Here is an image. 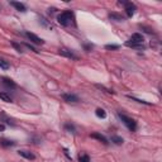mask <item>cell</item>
Wrapping results in <instances>:
<instances>
[{
    "instance_id": "16",
    "label": "cell",
    "mask_w": 162,
    "mask_h": 162,
    "mask_svg": "<svg viewBox=\"0 0 162 162\" xmlns=\"http://www.w3.org/2000/svg\"><path fill=\"white\" fill-rule=\"evenodd\" d=\"M109 18H110V19H115V20H118V22H122V20H123L122 15L117 14V13H110V14H109Z\"/></svg>"
},
{
    "instance_id": "21",
    "label": "cell",
    "mask_w": 162,
    "mask_h": 162,
    "mask_svg": "<svg viewBox=\"0 0 162 162\" xmlns=\"http://www.w3.org/2000/svg\"><path fill=\"white\" fill-rule=\"evenodd\" d=\"M12 46H13V47H14V48H15V50H17V51H18L19 53H22V52H24V51H23V47H22L20 45H18V43H15V42H13V43H12Z\"/></svg>"
},
{
    "instance_id": "5",
    "label": "cell",
    "mask_w": 162,
    "mask_h": 162,
    "mask_svg": "<svg viewBox=\"0 0 162 162\" xmlns=\"http://www.w3.org/2000/svg\"><path fill=\"white\" fill-rule=\"evenodd\" d=\"M0 82H1V85H3V86H5L7 89H12V90H13V89L17 88V84H15L12 79L5 77V76L0 77Z\"/></svg>"
},
{
    "instance_id": "3",
    "label": "cell",
    "mask_w": 162,
    "mask_h": 162,
    "mask_svg": "<svg viewBox=\"0 0 162 162\" xmlns=\"http://www.w3.org/2000/svg\"><path fill=\"white\" fill-rule=\"evenodd\" d=\"M118 117L120 118V120L124 123V126H126L131 132H136L137 129V122L133 119V118H129L127 115L122 114V113H118Z\"/></svg>"
},
{
    "instance_id": "22",
    "label": "cell",
    "mask_w": 162,
    "mask_h": 162,
    "mask_svg": "<svg viewBox=\"0 0 162 162\" xmlns=\"http://www.w3.org/2000/svg\"><path fill=\"white\" fill-rule=\"evenodd\" d=\"M0 117H1V119L5 122V123H7V124H9V126H14V123L12 122V120H10L9 119V118H7V117H5L4 114H1V115H0Z\"/></svg>"
},
{
    "instance_id": "11",
    "label": "cell",
    "mask_w": 162,
    "mask_h": 162,
    "mask_svg": "<svg viewBox=\"0 0 162 162\" xmlns=\"http://www.w3.org/2000/svg\"><path fill=\"white\" fill-rule=\"evenodd\" d=\"M10 5H12V7H14L15 9L18 10V12H22V13H24L25 10H27L25 5L22 4V3H18V1H10Z\"/></svg>"
},
{
    "instance_id": "20",
    "label": "cell",
    "mask_w": 162,
    "mask_h": 162,
    "mask_svg": "<svg viewBox=\"0 0 162 162\" xmlns=\"http://www.w3.org/2000/svg\"><path fill=\"white\" fill-rule=\"evenodd\" d=\"M79 161L80 162H90V157H89L88 155H80Z\"/></svg>"
},
{
    "instance_id": "1",
    "label": "cell",
    "mask_w": 162,
    "mask_h": 162,
    "mask_svg": "<svg viewBox=\"0 0 162 162\" xmlns=\"http://www.w3.org/2000/svg\"><path fill=\"white\" fill-rule=\"evenodd\" d=\"M143 42H144V38L141 33H133L131 36V38L126 42V46L132 47V48H137V50H144Z\"/></svg>"
},
{
    "instance_id": "12",
    "label": "cell",
    "mask_w": 162,
    "mask_h": 162,
    "mask_svg": "<svg viewBox=\"0 0 162 162\" xmlns=\"http://www.w3.org/2000/svg\"><path fill=\"white\" fill-rule=\"evenodd\" d=\"M0 146L8 148V147H13V146H15V142L10 141V139H7V138H3V139H0Z\"/></svg>"
},
{
    "instance_id": "9",
    "label": "cell",
    "mask_w": 162,
    "mask_h": 162,
    "mask_svg": "<svg viewBox=\"0 0 162 162\" xmlns=\"http://www.w3.org/2000/svg\"><path fill=\"white\" fill-rule=\"evenodd\" d=\"M18 153L22 156V157H24V158L29 160V161H33V160H36V156H34L33 153H32V152H29V151L22 149V151H18Z\"/></svg>"
},
{
    "instance_id": "2",
    "label": "cell",
    "mask_w": 162,
    "mask_h": 162,
    "mask_svg": "<svg viewBox=\"0 0 162 162\" xmlns=\"http://www.w3.org/2000/svg\"><path fill=\"white\" fill-rule=\"evenodd\" d=\"M57 22H58V24H61L63 27L70 25L71 23H74V13L71 10H66V12L61 13L57 17Z\"/></svg>"
},
{
    "instance_id": "19",
    "label": "cell",
    "mask_w": 162,
    "mask_h": 162,
    "mask_svg": "<svg viewBox=\"0 0 162 162\" xmlns=\"http://www.w3.org/2000/svg\"><path fill=\"white\" fill-rule=\"evenodd\" d=\"M128 98H129V99H132V100H134V101H137V103H139V104H144V105H151L148 101H144V100H141V99H137V98H134V96H131V95H128Z\"/></svg>"
},
{
    "instance_id": "15",
    "label": "cell",
    "mask_w": 162,
    "mask_h": 162,
    "mask_svg": "<svg viewBox=\"0 0 162 162\" xmlns=\"http://www.w3.org/2000/svg\"><path fill=\"white\" fill-rule=\"evenodd\" d=\"M95 114H96V117H99V118H101V119H104V118L106 117V113H105V110L104 109H96V111H95Z\"/></svg>"
},
{
    "instance_id": "4",
    "label": "cell",
    "mask_w": 162,
    "mask_h": 162,
    "mask_svg": "<svg viewBox=\"0 0 162 162\" xmlns=\"http://www.w3.org/2000/svg\"><path fill=\"white\" fill-rule=\"evenodd\" d=\"M119 4L124 5V10H126V13H127V17L132 18L134 15V13H136V9H137L136 5L131 1H119Z\"/></svg>"
},
{
    "instance_id": "27",
    "label": "cell",
    "mask_w": 162,
    "mask_h": 162,
    "mask_svg": "<svg viewBox=\"0 0 162 162\" xmlns=\"http://www.w3.org/2000/svg\"><path fill=\"white\" fill-rule=\"evenodd\" d=\"M4 129H5V126H4L3 123H0V132H3Z\"/></svg>"
},
{
    "instance_id": "17",
    "label": "cell",
    "mask_w": 162,
    "mask_h": 162,
    "mask_svg": "<svg viewBox=\"0 0 162 162\" xmlns=\"http://www.w3.org/2000/svg\"><path fill=\"white\" fill-rule=\"evenodd\" d=\"M0 68H3V70H8L9 68V63L1 57H0Z\"/></svg>"
},
{
    "instance_id": "26",
    "label": "cell",
    "mask_w": 162,
    "mask_h": 162,
    "mask_svg": "<svg viewBox=\"0 0 162 162\" xmlns=\"http://www.w3.org/2000/svg\"><path fill=\"white\" fill-rule=\"evenodd\" d=\"M63 152H65V155H66L70 160H71V156H70V153H68V149H67V148H63Z\"/></svg>"
},
{
    "instance_id": "24",
    "label": "cell",
    "mask_w": 162,
    "mask_h": 162,
    "mask_svg": "<svg viewBox=\"0 0 162 162\" xmlns=\"http://www.w3.org/2000/svg\"><path fill=\"white\" fill-rule=\"evenodd\" d=\"M23 46H24V47H27V48H28V50H30V51H33V52H38V51H37V50H36V48H34L33 46H30V45H28V43H23Z\"/></svg>"
},
{
    "instance_id": "10",
    "label": "cell",
    "mask_w": 162,
    "mask_h": 162,
    "mask_svg": "<svg viewBox=\"0 0 162 162\" xmlns=\"http://www.w3.org/2000/svg\"><path fill=\"white\" fill-rule=\"evenodd\" d=\"M90 137H91V138H95V139H98L99 142H101L103 144H105V146H108V144H109V142H108V139H106L104 136H103V134H100V133H93V134H91Z\"/></svg>"
},
{
    "instance_id": "14",
    "label": "cell",
    "mask_w": 162,
    "mask_h": 162,
    "mask_svg": "<svg viewBox=\"0 0 162 162\" xmlns=\"http://www.w3.org/2000/svg\"><path fill=\"white\" fill-rule=\"evenodd\" d=\"M111 142L114 143V144H117V146H120V144H123V138L122 137H119V136H111Z\"/></svg>"
},
{
    "instance_id": "7",
    "label": "cell",
    "mask_w": 162,
    "mask_h": 162,
    "mask_svg": "<svg viewBox=\"0 0 162 162\" xmlns=\"http://www.w3.org/2000/svg\"><path fill=\"white\" fill-rule=\"evenodd\" d=\"M58 53H60L61 56H63V57L71 58V60H77V56L75 55L71 50H67V48H61V50L58 51Z\"/></svg>"
},
{
    "instance_id": "6",
    "label": "cell",
    "mask_w": 162,
    "mask_h": 162,
    "mask_svg": "<svg viewBox=\"0 0 162 162\" xmlns=\"http://www.w3.org/2000/svg\"><path fill=\"white\" fill-rule=\"evenodd\" d=\"M25 37L32 43H34V45H43V43H45V41H43L42 38H39V37L36 36L34 33H30V32H25Z\"/></svg>"
},
{
    "instance_id": "23",
    "label": "cell",
    "mask_w": 162,
    "mask_h": 162,
    "mask_svg": "<svg viewBox=\"0 0 162 162\" xmlns=\"http://www.w3.org/2000/svg\"><path fill=\"white\" fill-rule=\"evenodd\" d=\"M105 48H106V50H118L119 46H118V45H106Z\"/></svg>"
},
{
    "instance_id": "8",
    "label": "cell",
    "mask_w": 162,
    "mask_h": 162,
    "mask_svg": "<svg viewBox=\"0 0 162 162\" xmlns=\"http://www.w3.org/2000/svg\"><path fill=\"white\" fill-rule=\"evenodd\" d=\"M62 99L66 101V103H77L79 101V96L75 95V94H67V93H65V94H62Z\"/></svg>"
},
{
    "instance_id": "13",
    "label": "cell",
    "mask_w": 162,
    "mask_h": 162,
    "mask_svg": "<svg viewBox=\"0 0 162 162\" xmlns=\"http://www.w3.org/2000/svg\"><path fill=\"white\" fill-rule=\"evenodd\" d=\"M0 99H1L3 101H5V103H12L13 101L12 96H10L9 94H7V93H0Z\"/></svg>"
},
{
    "instance_id": "18",
    "label": "cell",
    "mask_w": 162,
    "mask_h": 162,
    "mask_svg": "<svg viewBox=\"0 0 162 162\" xmlns=\"http://www.w3.org/2000/svg\"><path fill=\"white\" fill-rule=\"evenodd\" d=\"M65 129H66L67 132H70V133H75V131H76V129H75V127L72 126V124H70V123L65 124Z\"/></svg>"
},
{
    "instance_id": "25",
    "label": "cell",
    "mask_w": 162,
    "mask_h": 162,
    "mask_svg": "<svg viewBox=\"0 0 162 162\" xmlns=\"http://www.w3.org/2000/svg\"><path fill=\"white\" fill-rule=\"evenodd\" d=\"M96 88H99V89H101V90H105L106 93H109V94H114V91H111V90H109V89H106V88H104V86H101V85H96Z\"/></svg>"
}]
</instances>
